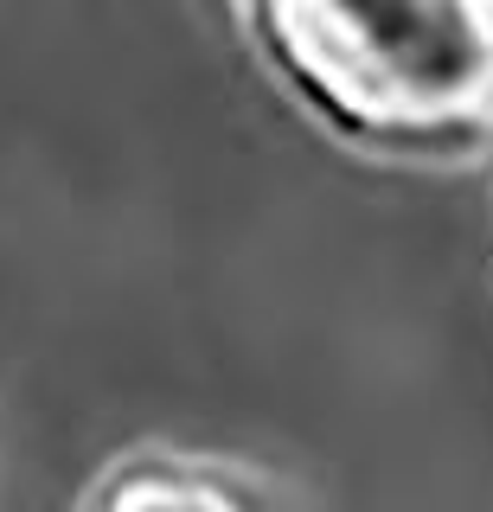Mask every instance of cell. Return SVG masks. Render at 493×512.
<instances>
[{
  "mask_svg": "<svg viewBox=\"0 0 493 512\" xmlns=\"http://www.w3.org/2000/svg\"><path fill=\"white\" fill-rule=\"evenodd\" d=\"M250 13L301 84L359 128L487 122L493 0H250Z\"/></svg>",
  "mask_w": 493,
  "mask_h": 512,
  "instance_id": "cell-1",
  "label": "cell"
},
{
  "mask_svg": "<svg viewBox=\"0 0 493 512\" xmlns=\"http://www.w3.org/2000/svg\"><path fill=\"white\" fill-rule=\"evenodd\" d=\"M97 512H263L237 480L186 461H141L103 493Z\"/></svg>",
  "mask_w": 493,
  "mask_h": 512,
  "instance_id": "cell-2",
  "label": "cell"
},
{
  "mask_svg": "<svg viewBox=\"0 0 493 512\" xmlns=\"http://www.w3.org/2000/svg\"><path fill=\"white\" fill-rule=\"evenodd\" d=\"M487 128H493V103H487Z\"/></svg>",
  "mask_w": 493,
  "mask_h": 512,
  "instance_id": "cell-3",
  "label": "cell"
}]
</instances>
